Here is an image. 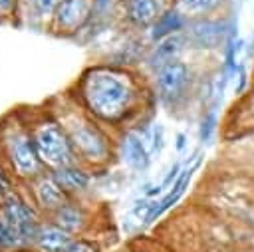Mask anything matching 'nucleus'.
Wrapping results in <instances>:
<instances>
[{"label":"nucleus","instance_id":"f257e3e1","mask_svg":"<svg viewBox=\"0 0 254 252\" xmlns=\"http://www.w3.org/2000/svg\"><path fill=\"white\" fill-rule=\"evenodd\" d=\"M77 105L103 127L133 129L143 123V105L149 93L137 73L115 63L91 65L77 79ZM139 123V125H141Z\"/></svg>","mask_w":254,"mask_h":252},{"label":"nucleus","instance_id":"f03ea898","mask_svg":"<svg viewBox=\"0 0 254 252\" xmlns=\"http://www.w3.org/2000/svg\"><path fill=\"white\" fill-rule=\"evenodd\" d=\"M67 133L71 149L83 167H105L117 155V141H113L107 129L89 117L79 105L62 109V115L52 113Z\"/></svg>","mask_w":254,"mask_h":252},{"label":"nucleus","instance_id":"7ed1b4c3","mask_svg":"<svg viewBox=\"0 0 254 252\" xmlns=\"http://www.w3.org/2000/svg\"><path fill=\"white\" fill-rule=\"evenodd\" d=\"M0 147L2 159L14 177L34 181L36 177L46 173V167L34 147L24 119H16L14 123L4 125V129L0 131Z\"/></svg>","mask_w":254,"mask_h":252},{"label":"nucleus","instance_id":"20e7f679","mask_svg":"<svg viewBox=\"0 0 254 252\" xmlns=\"http://www.w3.org/2000/svg\"><path fill=\"white\" fill-rule=\"evenodd\" d=\"M26 125H28L34 147L46 169L54 171L58 167L77 161L65 129L52 115V111H42V113L32 115L30 121H26Z\"/></svg>","mask_w":254,"mask_h":252},{"label":"nucleus","instance_id":"39448f33","mask_svg":"<svg viewBox=\"0 0 254 252\" xmlns=\"http://www.w3.org/2000/svg\"><path fill=\"white\" fill-rule=\"evenodd\" d=\"M196 91V75L190 63L183 60H173L153 71V95L157 103L169 113H177L187 107V103Z\"/></svg>","mask_w":254,"mask_h":252},{"label":"nucleus","instance_id":"423d86ee","mask_svg":"<svg viewBox=\"0 0 254 252\" xmlns=\"http://www.w3.org/2000/svg\"><path fill=\"white\" fill-rule=\"evenodd\" d=\"M234 34H238V20L230 14L189 18L187 28L183 30L187 50L196 52H220Z\"/></svg>","mask_w":254,"mask_h":252},{"label":"nucleus","instance_id":"0eeeda50","mask_svg":"<svg viewBox=\"0 0 254 252\" xmlns=\"http://www.w3.org/2000/svg\"><path fill=\"white\" fill-rule=\"evenodd\" d=\"M0 218L6 226V230L10 232L16 248L26 246V244L32 246L34 236L42 222L38 218L36 208L28 200H24L22 196H18L16 192L10 190L0 204Z\"/></svg>","mask_w":254,"mask_h":252},{"label":"nucleus","instance_id":"6e6552de","mask_svg":"<svg viewBox=\"0 0 254 252\" xmlns=\"http://www.w3.org/2000/svg\"><path fill=\"white\" fill-rule=\"evenodd\" d=\"M200 163H202V153H200V151L192 153V157H189V159L185 161V167H183V171L179 173V177L175 179V183H173V185H171V187H169V189H167L159 198H155V200H153V206H151V212H149L147 224L155 222L161 214H165L171 206H175V204L183 198V194L187 192V187H189V183H190L192 175L198 171Z\"/></svg>","mask_w":254,"mask_h":252},{"label":"nucleus","instance_id":"1a4fd4ad","mask_svg":"<svg viewBox=\"0 0 254 252\" xmlns=\"http://www.w3.org/2000/svg\"><path fill=\"white\" fill-rule=\"evenodd\" d=\"M93 8L95 0H62L52 14L54 30L62 36H71L79 32L89 22Z\"/></svg>","mask_w":254,"mask_h":252},{"label":"nucleus","instance_id":"9d476101","mask_svg":"<svg viewBox=\"0 0 254 252\" xmlns=\"http://www.w3.org/2000/svg\"><path fill=\"white\" fill-rule=\"evenodd\" d=\"M117 155L121 157L125 167H129L135 173H145L149 169V165L153 163L151 149H149L147 141L143 139V135H141V131L137 127L125 129V131L119 133Z\"/></svg>","mask_w":254,"mask_h":252},{"label":"nucleus","instance_id":"9b49d317","mask_svg":"<svg viewBox=\"0 0 254 252\" xmlns=\"http://www.w3.org/2000/svg\"><path fill=\"white\" fill-rule=\"evenodd\" d=\"M167 8L163 0H121L123 20L135 30H151Z\"/></svg>","mask_w":254,"mask_h":252},{"label":"nucleus","instance_id":"f8f14e48","mask_svg":"<svg viewBox=\"0 0 254 252\" xmlns=\"http://www.w3.org/2000/svg\"><path fill=\"white\" fill-rule=\"evenodd\" d=\"M32 183V196H34V202L46 210V212H56L62 204H65L71 196H67L62 187L56 183V179L52 177V173H42L40 177H36Z\"/></svg>","mask_w":254,"mask_h":252},{"label":"nucleus","instance_id":"ddd939ff","mask_svg":"<svg viewBox=\"0 0 254 252\" xmlns=\"http://www.w3.org/2000/svg\"><path fill=\"white\" fill-rule=\"evenodd\" d=\"M50 173H52V177L56 179V183L62 187V190L67 196H75V194L87 190V187L91 183V175H89L87 167H83L79 161L64 165V167H58V169H54Z\"/></svg>","mask_w":254,"mask_h":252},{"label":"nucleus","instance_id":"4468645a","mask_svg":"<svg viewBox=\"0 0 254 252\" xmlns=\"http://www.w3.org/2000/svg\"><path fill=\"white\" fill-rule=\"evenodd\" d=\"M73 236L54 222H42L32 246L38 252H67L73 244Z\"/></svg>","mask_w":254,"mask_h":252},{"label":"nucleus","instance_id":"2eb2a0df","mask_svg":"<svg viewBox=\"0 0 254 252\" xmlns=\"http://www.w3.org/2000/svg\"><path fill=\"white\" fill-rule=\"evenodd\" d=\"M185 50H187V42H185V36L181 32V34L169 36V38H165L161 42H155L153 48L149 50L145 62L155 71V69H159L161 65L169 63L173 60H181V56H183Z\"/></svg>","mask_w":254,"mask_h":252},{"label":"nucleus","instance_id":"dca6fc26","mask_svg":"<svg viewBox=\"0 0 254 252\" xmlns=\"http://www.w3.org/2000/svg\"><path fill=\"white\" fill-rule=\"evenodd\" d=\"M187 24H189V16H187L181 8L169 6V8L161 14V18L153 24V28L149 30V38H151L153 44H155V42H161V40H165V38H169V36L181 34V32L187 28Z\"/></svg>","mask_w":254,"mask_h":252},{"label":"nucleus","instance_id":"f3484780","mask_svg":"<svg viewBox=\"0 0 254 252\" xmlns=\"http://www.w3.org/2000/svg\"><path fill=\"white\" fill-rule=\"evenodd\" d=\"M52 222L58 224L60 228L67 230L69 234L81 232L83 226L87 224V212L83 210L81 204H77V202H73V200L69 198V200H67L65 204H62L56 212H52Z\"/></svg>","mask_w":254,"mask_h":252},{"label":"nucleus","instance_id":"a211bd4d","mask_svg":"<svg viewBox=\"0 0 254 252\" xmlns=\"http://www.w3.org/2000/svg\"><path fill=\"white\" fill-rule=\"evenodd\" d=\"M228 0H175V6L181 8L189 18L216 16Z\"/></svg>","mask_w":254,"mask_h":252},{"label":"nucleus","instance_id":"6ab92c4d","mask_svg":"<svg viewBox=\"0 0 254 252\" xmlns=\"http://www.w3.org/2000/svg\"><path fill=\"white\" fill-rule=\"evenodd\" d=\"M137 129H139V127H137ZM139 131H141L143 139L147 141L153 159L159 157V155L163 153V149H165V143H167V141H165V129H163V125L157 123V121H153V123H149V125H143Z\"/></svg>","mask_w":254,"mask_h":252},{"label":"nucleus","instance_id":"aec40b11","mask_svg":"<svg viewBox=\"0 0 254 252\" xmlns=\"http://www.w3.org/2000/svg\"><path fill=\"white\" fill-rule=\"evenodd\" d=\"M218 129H220L218 111H200V119H198V141L202 145H210L212 139L216 137Z\"/></svg>","mask_w":254,"mask_h":252},{"label":"nucleus","instance_id":"412c9836","mask_svg":"<svg viewBox=\"0 0 254 252\" xmlns=\"http://www.w3.org/2000/svg\"><path fill=\"white\" fill-rule=\"evenodd\" d=\"M234 109H238L236 111L238 125H252L254 127V85H252V89L246 95L238 97Z\"/></svg>","mask_w":254,"mask_h":252},{"label":"nucleus","instance_id":"4be33fe9","mask_svg":"<svg viewBox=\"0 0 254 252\" xmlns=\"http://www.w3.org/2000/svg\"><path fill=\"white\" fill-rule=\"evenodd\" d=\"M62 0H28V6L32 10L34 16L38 18H52L56 6L60 4Z\"/></svg>","mask_w":254,"mask_h":252},{"label":"nucleus","instance_id":"5701e85b","mask_svg":"<svg viewBox=\"0 0 254 252\" xmlns=\"http://www.w3.org/2000/svg\"><path fill=\"white\" fill-rule=\"evenodd\" d=\"M67 252H99V248L89 240H75Z\"/></svg>","mask_w":254,"mask_h":252},{"label":"nucleus","instance_id":"b1692460","mask_svg":"<svg viewBox=\"0 0 254 252\" xmlns=\"http://www.w3.org/2000/svg\"><path fill=\"white\" fill-rule=\"evenodd\" d=\"M8 248H16V244H14L10 232L6 230V226H4V222L0 218V250H8Z\"/></svg>","mask_w":254,"mask_h":252},{"label":"nucleus","instance_id":"393cba45","mask_svg":"<svg viewBox=\"0 0 254 252\" xmlns=\"http://www.w3.org/2000/svg\"><path fill=\"white\" fill-rule=\"evenodd\" d=\"M16 0H0V16H10Z\"/></svg>","mask_w":254,"mask_h":252},{"label":"nucleus","instance_id":"a878e982","mask_svg":"<svg viewBox=\"0 0 254 252\" xmlns=\"http://www.w3.org/2000/svg\"><path fill=\"white\" fill-rule=\"evenodd\" d=\"M8 192H10V190H8V179H2V177H0V204H2V200L6 198Z\"/></svg>","mask_w":254,"mask_h":252},{"label":"nucleus","instance_id":"bb28decb","mask_svg":"<svg viewBox=\"0 0 254 252\" xmlns=\"http://www.w3.org/2000/svg\"><path fill=\"white\" fill-rule=\"evenodd\" d=\"M185 147H187V135L185 133H177V151L183 153Z\"/></svg>","mask_w":254,"mask_h":252},{"label":"nucleus","instance_id":"cd10ccee","mask_svg":"<svg viewBox=\"0 0 254 252\" xmlns=\"http://www.w3.org/2000/svg\"><path fill=\"white\" fill-rule=\"evenodd\" d=\"M8 167H6V163H4V159H2V153H0V177L2 179H8Z\"/></svg>","mask_w":254,"mask_h":252},{"label":"nucleus","instance_id":"c85d7f7f","mask_svg":"<svg viewBox=\"0 0 254 252\" xmlns=\"http://www.w3.org/2000/svg\"><path fill=\"white\" fill-rule=\"evenodd\" d=\"M246 54H248V56H254V34H252L250 42L246 44Z\"/></svg>","mask_w":254,"mask_h":252},{"label":"nucleus","instance_id":"c756f323","mask_svg":"<svg viewBox=\"0 0 254 252\" xmlns=\"http://www.w3.org/2000/svg\"><path fill=\"white\" fill-rule=\"evenodd\" d=\"M109 2H111V0H95V6H97V8H103V6H107Z\"/></svg>","mask_w":254,"mask_h":252},{"label":"nucleus","instance_id":"7c9ffc66","mask_svg":"<svg viewBox=\"0 0 254 252\" xmlns=\"http://www.w3.org/2000/svg\"><path fill=\"white\" fill-rule=\"evenodd\" d=\"M252 2H254V0H252Z\"/></svg>","mask_w":254,"mask_h":252}]
</instances>
